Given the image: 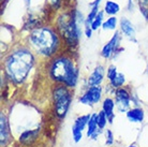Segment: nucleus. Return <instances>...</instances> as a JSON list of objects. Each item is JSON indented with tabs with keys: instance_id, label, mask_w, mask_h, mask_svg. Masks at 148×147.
Returning <instances> with one entry per match:
<instances>
[{
	"instance_id": "obj_1",
	"label": "nucleus",
	"mask_w": 148,
	"mask_h": 147,
	"mask_svg": "<svg viewBox=\"0 0 148 147\" xmlns=\"http://www.w3.org/2000/svg\"><path fill=\"white\" fill-rule=\"evenodd\" d=\"M36 63V55L28 46H18L14 48L4 58V78L14 86H21L29 77Z\"/></svg>"
},
{
	"instance_id": "obj_2",
	"label": "nucleus",
	"mask_w": 148,
	"mask_h": 147,
	"mask_svg": "<svg viewBox=\"0 0 148 147\" xmlns=\"http://www.w3.org/2000/svg\"><path fill=\"white\" fill-rule=\"evenodd\" d=\"M46 73L53 84L64 85L71 89L77 86L79 68L71 51L61 52L49 59L46 66Z\"/></svg>"
},
{
	"instance_id": "obj_3",
	"label": "nucleus",
	"mask_w": 148,
	"mask_h": 147,
	"mask_svg": "<svg viewBox=\"0 0 148 147\" xmlns=\"http://www.w3.org/2000/svg\"><path fill=\"white\" fill-rule=\"evenodd\" d=\"M27 45L36 55L44 59H52L62 52V40L52 26H39L30 30Z\"/></svg>"
},
{
	"instance_id": "obj_4",
	"label": "nucleus",
	"mask_w": 148,
	"mask_h": 147,
	"mask_svg": "<svg viewBox=\"0 0 148 147\" xmlns=\"http://www.w3.org/2000/svg\"><path fill=\"white\" fill-rule=\"evenodd\" d=\"M81 26L76 21L74 10L63 12L56 19L55 29L69 51L72 52L75 47H77L82 36Z\"/></svg>"
},
{
	"instance_id": "obj_5",
	"label": "nucleus",
	"mask_w": 148,
	"mask_h": 147,
	"mask_svg": "<svg viewBox=\"0 0 148 147\" xmlns=\"http://www.w3.org/2000/svg\"><path fill=\"white\" fill-rule=\"evenodd\" d=\"M73 100L72 89L60 84H54L51 90V104L54 117L62 122L67 117Z\"/></svg>"
},
{
	"instance_id": "obj_6",
	"label": "nucleus",
	"mask_w": 148,
	"mask_h": 147,
	"mask_svg": "<svg viewBox=\"0 0 148 147\" xmlns=\"http://www.w3.org/2000/svg\"><path fill=\"white\" fill-rule=\"evenodd\" d=\"M114 100L116 104V109L119 113L126 114L131 109L132 103V93L127 87L115 89L114 90Z\"/></svg>"
},
{
	"instance_id": "obj_7",
	"label": "nucleus",
	"mask_w": 148,
	"mask_h": 147,
	"mask_svg": "<svg viewBox=\"0 0 148 147\" xmlns=\"http://www.w3.org/2000/svg\"><path fill=\"white\" fill-rule=\"evenodd\" d=\"M103 96V89L101 86H90L87 87L84 93L78 98V102L83 105L93 106L100 102Z\"/></svg>"
},
{
	"instance_id": "obj_8",
	"label": "nucleus",
	"mask_w": 148,
	"mask_h": 147,
	"mask_svg": "<svg viewBox=\"0 0 148 147\" xmlns=\"http://www.w3.org/2000/svg\"><path fill=\"white\" fill-rule=\"evenodd\" d=\"M91 114L87 113V114L79 115L74 119L72 128H71V133H72V139L75 144L79 143L83 140V132L87 129V125L90 119Z\"/></svg>"
},
{
	"instance_id": "obj_9",
	"label": "nucleus",
	"mask_w": 148,
	"mask_h": 147,
	"mask_svg": "<svg viewBox=\"0 0 148 147\" xmlns=\"http://www.w3.org/2000/svg\"><path fill=\"white\" fill-rule=\"evenodd\" d=\"M13 142L11 126L7 113L1 111L0 113V147H8Z\"/></svg>"
},
{
	"instance_id": "obj_10",
	"label": "nucleus",
	"mask_w": 148,
	"mask_h": 147,
	"mask_svg": "<svg viewBox=\"0 0 148 147\" xmlns=\"http://www.w3.org/2000/svg\"><path fill=\"white\" fill-rule=\"evenodd\" d=\"M119 43H120V32L115 31L114 36L111 38V40L103 45V47L101 49V56L104 59H111L114 55L119 54V52L123 49L119 46Z\"/></svg>"
},
{
	"instance_id": "obj_11",
	"label": "nucleus",
	"mask_w": 148,
	"mask_h": 147,
	"mask_svg": "<svg viewBox=\"0 0 148 147\" xmlns=\"http://www.w3.org/2000/svg\"><path fill=\"white\" fill-rule=\"evenodd\" d=\"M41 129L40 127H36L32 129H26L19 133L17 143L21 147H32L38 143L40 137Z\"/></svg>"
},
{
	"instance_id": "obj_12",
	"label": "nucleus",
	"mask_w": 148,
	"mask_h": 147,
	"mask_svg": "<svg viewBox=\"0 0 148 147\" xmlns=\"http://www.w3.org/2000/svg\"><path fill=\"white\" fill-rule=\"evenodd\" d=\"M104 76H105L104 67L102 65H98L87 78L88 87H90V86H101V84L104 81Z\"/></svg>"
},
{
	"instance_id": "obj_13",
	"label": "nucleus",
	"mask_w": 148,
	"mask_h": 147,
	"mask_svg": "<svg viewBox=\"0 0 148 147\" xmlns=\"http://www.w3.org/2000/svg\"><path fill=\"white\" fill-rule=\"evenodd\" d=\"M97 115H98V113H91L90 119H89L88 125H87V129H86V136L88 139H91L92 141H96L103 132V130L99 129V127H98Z\"/></svg>"
},
{
	"instance_id": "obj_14",
	"label": "nucleus",
	"mask_w": 148,
	"mask_h": 147,
	"mask_svg": "<svg viewBox=\"0 0 148 147\" xmlns=\"http://www.w3.org/2000/svg\"><path fill=\"white\" fill-rule=\"evenodd\" d=\"M119 27H120V31H121L125 37L128 38L130 41H132L134 43H136V33H135V28H134L133 24L130 22L127 17H121L119 21Z\"/></svg>"
},
{
	"instance_id": "obj_15",
	"label": "nucleus",
	"mask_w": 148,
	"mask_h": 147,
	"mask_svg": "<svg viewBox=\"0 0 148 147\" xmlns=\"http://www.w3.org/2000/svg\"><path fill=\"white\" fill-rule=\"evenodd\" d=\"M115 100L112 97H105L102 100V106H101V111H103L104 114L106 115V117L108 119V124L112 125L115 119Z\"/></svg>"
},
{
	"instance_id": "obj_16",
	"label": "nucleus",
	"mask_w": 148,
	"mask_h": 147,
	"mask_svg": "<svg viewBox=\"0 0 148 147\" xmlns=\"http://www.w3.org/2000/svg\"><path fill=\"white\" fill-rule=\"evenodd\" d=\"M126 117L131 124H142L145 120V111L141 106L131 107L126 113Z\"/></svg>"
},
{
	"instance_id": "obj_17",
	"label": "nucleus",
	"mask_w": 148,
	"mask_h": 147,
	"mask_svg": "<svg viewBox=\"0 0 148 147\" xmlns=\"http://www.w3.org/2000/svg\"><path fill=\"white\" fill-rule=\"evenodd\" d=\"M119 11H120L119 4L113 0H108L104 4V13H106L110 16H115Z\"/></svg>"
},
{
	"instance_id": "obj_18",
	"label": "nucleus",
	"mask_w": 148,
	"mask_h": 147,
	"mask_svg": "<svg viewBox=\"0 0 148 147\" xmlns=\"http://www.w3.org/2000/svg\"><path fill=\"white\" fill-rule=\"evenodd\" d=\"M108 84H110V86H111L114 90L115 89H118V88L123 87L125 84H126V76H125V74L118 72V74L116 75V77H115L113 81L110 82Z\"/></svg>"
},
{
	"instance_id": "obj_19",
	"label": "nucleus",
	"mask_w": 148,
	"mask_h": 147,
	"mask_svg": "<svg viewBox=\"0 0 148 147\" xmlns=\"http://www.w3.org/2000/svg\"><path fill=\"white\" fill-rule=\"evenodd\" d=\"M117 24H118V19H117V17H116V16H110L108 19H106V21H104L103 25H102V29L116 31Z\"/></svg>"
},
{
	"instance_id": "obj_20",
	"label": "nucleus",
	"mask_w": 148,
	"mask_h": 147,
	"mask_svg": "<svg viewBox=\"0 0 148 147\" xmlns=\"http://www.w3.org/2000/svg\"><path fill=\"white\" fill-rule=\"evenodd\" d=\"M103 23H104V12L100 11L98 13V15L96 16V19L92 21L91 25H90L91 26V29H92L93 31H96V30H98L99 28L102 27Z\"/></svg>"
},
{
	"instance_id": "obj_21",
	"label": "nucleus",
	"mask_w": 148,
	"mask_h": 147,
	"mask_svg": "<svg viewBox=\"0 0 148 147\" xmlns=\"http://www.w3.org/2000/svg\"><path fill=\"white\" fill-rule=\"evenodd\" d=\"M97 122H98V127L101 130H104L106 128V126L108 124V119L106 117V115L104 114L103 111H99L98 115H97Z\"/></svg>"
},
{
	"instance_id": "obj_22",
	"label": "nucleus",
	"mask_w": 148,
	"mask_h": 147,
	"mask_svg": "<svg viewBox=\"0 0 148 147\" xmlns=\"http://www.w3.org/2000/svg\"><path fill=\"white\" fill-rule=\"evenodd\" d=\"M104 135H105V146L113 147V145L115 143V136L113 131L110 130V129H106L105 132H104Z\"/></svg>"
},
{
	"instance_id": "obj_23",
	"label": "nucleus",
	"mask_w": 148,
	"mask_h": 147,
	"mask_svg": "<svg viewBox=\"0 0 148 147\" xmlns=\"http://www.w3.org/2000/svg\"><path fill=\"white\" fill-rule=\"evenodd\" d=\"M99 5H95V7H91V10L89 12V14L87 15V17H86V21H85V24H88V25H91V23L95 19H96V16L98 15L99 13Z\"/></svg>"
},
{
	"instance_id": "obj_24",
	"label": "nucleus",
	"mask_w": 148,
	"mask_h": 147,
	"mask_svg": "<svg viewBox=\"0 0 148 147\" xmlns=\"http://www.w3.org/2000/svg\"><path fill=\"white\" fill-rule=\"evenodd\" d=\"M117 74H118L117 67L115 66V65H111V66L108 68V71H106V77H108V83L111 81H113Z\"/></svg>"
},
{
	"instance_id": "obj_25",
	"label": "nucleus",
	"mask_w": 148,
	"mask_h": 147,
	"mask_svg": "<svg viewBox=\"0 0 148 147\" xmlns=\"http://www.w3.org/2000/svg\"><path fill=\"white\" fill-rule=\"evenodd\" d=\"M138 5L145 19L148 21V0H138Z\"/></svg>"
},
{
	"instance_id": "obj_26",
	"label": "nucleus",
	"mask_w": 148,
	"mask_h": 147,
	"mask_svg": "<svg viewBox=\"0 0 148 147\" xmlns=\"http://www.w3.org/2000/svg\"><path fill=\"white\" fill-rule=\"evenodd\" d=\"M46 1L51 9H58L61 4V0H46Z\"/></svg>"
},
{
	"instance_id": "obj_27",
	"label": "nucleus",
	"mask_w": 148,
	"mask_h": 147,
	"mask_svg": "<svg viewBox=\"0 0 148 147\" xmlns=\"http://www.w3.org/2000/svg\"><path fill=\"white\" fill-rule=\"evenodd\" d=\"M92 31L93 30L91 29V26L90 25H88V24H85V25H84V32H85V36L87 38H91Z\"/></svg>"
},
{
	"instance_id": "obj_28",
	"label": "nucleus",
	"mask_w": 148,
	"mask_h": 147,
	"mask_svg": "<svg viewBox=\"0 0 148 147\" xmlns=\"http://www.w3.org/2000/svg\"><path fill=\"white\" fill-rule=\"evenodd\" d=\"M101 1H102V0H95L93 2H91V3H90V7H95V5H99V4L101 3Z\"/></svg>"
},
{
	"instance_id": "obj_29",
	"label": "nucleus",
	"mask_w": 148,
	"mask_h": 147,
	"mask_svg": "<svg viewBox=\"0 0 148 147\" xmlns=\"http://www.w3.org/2000/svg\"><path fill=\"white\" fill-rule=\"evenodd\" d=\"M128 147H138V146H137V145H135V144H130Z\"/></svg>"
},
{
	"instance_id": "obj_30",
	"label": "nucleus",
	"mask_w": 148,
	"mask_h": 147,
	"mask_svg": "<svg viewBox=\"0 0 148 147\" xmlns=\"http://www.w3.org/2000/svg\"><path fill=\"white\" fill-rule=\"evenodd\" d=\"M147 73H148V63H147Z\"/></svg>"
},
{
	"instance_id": "obj_31",
	"label": "nucleus",
	"mask_w": 148,
	"mask_h": 147,
	"mask_svg": "<svg viewBox=\"0 0 148 147\" xmlns=\"http://www.w3.org/2000/svg\"><path fill=\"white\" fill-rule=\"evenodd\" d=\"M44 147H47V146H44Z\"/></svg>"
},
{
	"instance_id": "obj_32",
	"label": "nucleus",
	"mask_w": 148,
	"mask_h": 147,
	"mask_svg": "<svg viewBox=\"0 0 148 147\" xmlns=\"http://www.w3.org/2000/svg\"><path fill=\"white\" fill-rule=\"evenodd\" d=\"M2 1H3V0H2Z\"/></svg>"
}]
</instances>
